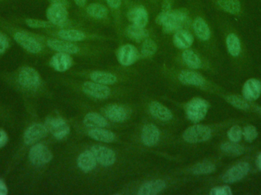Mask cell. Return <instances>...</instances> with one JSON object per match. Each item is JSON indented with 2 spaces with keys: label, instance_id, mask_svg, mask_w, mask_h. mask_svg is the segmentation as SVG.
<instances>
[{
  "label": "cell",
  "instance_id": "obj_1",
  "mask_svg": "<svg viewBox=\"0 0 261 195\" xmlns=\"http://www.w3.org/2000/svg\"><path fill=\"white\" fill-rule=\"evenodd\" d=\"M156 24L162 27L167 34H174L180 29H187L192 24L190 13L186 9H172L170 12H161L156 18Z\"/></svg>",
  "mask_w": 261,
  "mask_h": 195
},
{
  "label": "cell",
  "instance_id": "obj_2",
  "mask_svg": "<svg viewBox=\"0 0 261 195\" xmlns=\"http://www.w3.org/2000/svg\"><path fill=\"white\" fill-rule=\"evenodd\" d=\"M46 16L49 22L54 26L64 27L68 21L69 18L67 1L51 3L47 8Z\"/></svg>",
  "mask_w": 261,
  "mask_h": 195
},
{
  "label": "cell",
  "instance_id": "obj_3",
  "mask_svg": "<svg viewBox=\"0 0 261 195\" xmlns=\"http://www.w3.org/2000/svg\"><path fill=\"white\" fill-rule=\"evenodd\" d=\"M210 104L208 101L200 98H195L186 105L185 112L187 118L193 123L202 121L206 116Z\"/></svg>",
  "mask_w": 261,
  "mask_h": 195
},
{
  "label": "cell",
  "instance_id": "obj_4",
  "mask_svg": "<svg viewBox=\"0 0 261 195\" xmlns=\"http://www.w3.org/2000/svg\"><path fill=\"white\" fill-rule=\"evenodd\" d=\"M212 136L210 127L202 124H195L188 127L182 133V138L190 144H198L208 141Z\"/></svg>",
  "mask_w": 261,
  "mask_h": 195
},
{
  "label": "cell",
  "instance_id": "obj_5",
  "mask_svg": "<svg viewBox=\"0 0 261 195\" xmlns=\"http://www.w3.org/2000/svg\"><path fill=\"white\" fill-rule=\"evenodd\" d=\"M13 38L15 42L18 43L21 47L29 53L37 54L42 50L41 42L31 34L23 31H17L13 34Z\"/></svg>",
  "mask_w": 261,
  "mask_h": 195
},
{
  "label": "cell",
  "instance_id": "obj_6",
  "mask_svg": "<svg viewBox=\"0 0 261 195\" xmlns=\"http://www.w3.org/2000/svg\"><path fill=\"white\" fill-rule=\"evenodd\" d=\"M213 6L228 15L239 16L245 11V0H210Z\"/></svg>",
  "mask_w": 261,
  "mask_h": 195
},
{
  "label": "cell",
  "instance_id": "obj_7",
  "mask_svg": "<svg viewBox=\"0 0 261 195\" xmlns=\"http://www.w3.org/2000/svg\"><path fill=\"white\" fill-rule=\"evenodd\" d=\"M29 160L34 165L41 166L49 163L53 159L50 150L42 144L34 145L29 154Z\"/></svg>",
  "mask_w": 261,
  "mask_h": 195
},
{
  "label": "cell",
  "instance_id": "obj_8",
  "mask_svg": "<svg viewBox=\"0 0 261 195\" xmlns=\"http://www.w3.org/2000/svg\"><path fill=\"white\" fill-rule=\"evenodd\" d=\"M18 83L26 90H36L41 84L39 73L32 67H23L18 77Z\"/></svg>",
  "mask_w": 261,
  "mask_h": 195
},
{
  "label": "cell",
  "instance_id": "obj_9",
  "mask_svg": "<svg viewBox=\"0 0 261 195\" xmlns=\"http://www.w3.org/2000/svg\"><path fill=\"white\" fill-rule=\"evenodd\" d=\"M44 125L58 141L64 139L70 133V127L65 120L61 118H48Z\"/></svg>",
  "mask_w": 261,
  "mask_h": 195
},
{
  "label": "cell",
  "instance_id": "obj_10",
  "mask_svg": "<svg viewBox=\"0 0 261 195\" xmlns=\"http://www.w3.org/2000/svg\"><path fill=\"white\" fill-rule=\"evenodd\" d=\"M90 151L96 158V162L103 167H110L114 165L116 160L115 152L108 147L101 145H94Z\"/></svg>",
  "mask_w": 261,
  "mask_h": 195
},
{
  "label": "cell",
  "instance_id": "obj_11",
  "mask_svg": "<svg viewBox=\"0 0 261 195\" xmlns=\"http://www.w3.org/2000/svg\"><path fill=\"white\" fill-rule=\"evenodd\" d=\"M127 18L130 24L139 27H146L149 21V14L145 6L143 5H135L130 6L127 12Z\"/></svg>",
  "mask_w": 261,
  "mask_h": 195
},
{
  "label": "cell",
  "instance_id": "obj_12",
  "mask_svg": "<svg viewBox=\"0 0 261 195\" xmlns=\"http://www.w3.org/2000/svg\"><path fill=\"white\" fill-rule=\"evenodd\" d=\"M140 53L138 49L133 44H124L122 47H119L117 52L118 61L125 67H129L135 64L138 58Z\"/></svg>",
  "mask_w": 261,
  "mask_h": 195
},
{
  "label": "cell",
  "instance_id": "obj_13",
  "mask_svg": "<svg viewBox=\"0 0 261 195\" xmlns=\"http://www.w3.org/2000/svg\"><path fill=\"white\" fill-rule=\"evenodd\" d=\"M249 171L250 165L248 162H239L229 169L225 173L222 179L226 183H234V182L242 180L248 174Z\"/></svg>",
  "mask_w": 261,
  "mask_h": 195
},
{
  "label": "cell",
  "instance_id": "obj_14",
  "mask_svg": "<svg viewBox=\"0 0 261 195\" xmlns=\"http://www.w3.org/2000/svg\"><path fill=\"white\" fill-rule=\"evenodd\" d=\"M83 91L90 97L96 99H106L111 94V90L107 86L95 82H86L83 85Z\"/></svg>",
  "mask_w": 261,
  "mask_h": 195
},
{
  "label": "cell",
  "instance_id": "obj_15",
  "mask_svg": "<svg viewBox=\"0 0 261 195\" xmlns=\"http://www.w3.org/2000/svg\"><path fill=\"white\" fill-rule=\"evenodd\" d=\"M48 133L46 126L41 124H34L25 130L24 133V142L27 145L36 144L40 140L45 137Z\"/></svg>",
  "mask_w": 261,
  "mask_h": 195
},
{
  "label": "cell",
  "instance_id": "obj_16",
  "mask_svg": "<svg viewBox=\"0 0 261 195\" xmlns=\"http://www.w3.org/2000/svg\"><path fill=\"white\" fill-rule=\"evenodd\" d=\"M192 27L195 35L200 41H208L212 38L210 24L202 15H197L192 21Z\"/></svg>",
  "mask_w": 261,
  "mask_h": 195
},
{
  "label": "cell",
  "instance_id": "obj_17",
  "mask_svg": "<svg viewBox=\"0 0 261 195\" xmlns=\"http://www.w3.org/2000/svg\"><path fill=\"white\" fill-rule=\"evenodd\" d=\"M47 45L49 48L58 53H64L67 54H76L79 53L80 47L73 42L64 41L61 39H48Z\"/></svg>",
  "mask_w": 261,
  "mask_h": 195
},
{
  "label": "cell",
  "instance_id": "obj_18",
  "mask_svg": "<svg viewBox=\"0 0 261 195\" xmlns=\"http://www.w3.org/2000/svg\"><path fill=\"white\" fill-rule=\"evenodd\" d=\"M141 141L147 147L156 145L161 137L159 128L154 124H147L143 127L141 131Z\"/></svg>",
  "mask_w": 261,
  "mask_h": 195
},
{
  "label": "cell",
  "instance_id": "obj_19",
  "mask_svg": "<svg viewBox=\"0 0 261 195\" xmlns=\"http://www.w3.org/2000/svg\"><path fill=\"white\" fill-rule=\"evenodd\" d=\"M194 41V37L187 29H180L173 35V42L175 47L181 50L190 48Z\"/></svg>",
  "mask_w": 261,
  "mask_h": 195
},
{
  "label": "cell",
  "instance_id": "obj_20",
  "mask_svg": "<svg viewBox=\"0 0 261 195\" xmlns=\"http://www.w3.org/2000/svg\"><path fill=\"white\" fill-rule=\"evenodd\" d=\"M149 112L153 118L168 122L173 119V114L168 107L158 101H152L149 105Z\"/></svg>",
  "mask_w": 261,
  "mask_h": 195
},
{
  "label": "cell",
  "instance_id": "obj_21",
  "mask_svg": "<svg viewBox=\"0 0 261 195\" xmlns=\"http://www.w3.org/2000/svg\"><path fill=\"white\" fill-rule=\"evenodd\" d=\"M86 13L90 18L95 20H105L108 18L110 9L105 5L99 3H93L87 5Z\"/></svg>",
  "mask_w": 261,
  "mask_h": 195
},
{
  "label": "cell",
  "instance_id": "obj_22",
  "mask_svg": "<svg viewBox=\"0 0 261 195\" xmlns=\"http://www.w3.org/2000/svg\"><path fill=\"white\" fill-rule=\"evenodd\" d=\"M243 97L248 101H254L260 97L261 94V82L258 79H248L243 87Z\"/></svg>",
  "mask_w": 261,
  "mask_h": 195
},
{
  "label": "cell",
  "instance_id": "obj_23",
  "mask_svg": "<svg viewBox=\"0 0 261 195\" xmlns=\"http://www.w3.org/2000/svg\"><path fill=\"white\" fill-rule=\"evenodd\" d=\"M50 64L56 71L63 73V72L67 71L71 67L73 60L70 54L58 53L52 57Z\"/></svg>",
  "mask_w": 261,
  "mask_h": 195
},
{
  "label": "cell",
  "instance_id": "obj_24",
  "mask_svg": "<svg viewBox=\"0 0 261 195\" xmlns=\"http://www.w3.org/2000/svg\"><path fill=\"white\" fill-rule=\"evenodd\" d=\"M105 115L108 119L115 123H122L126 121L128 112L125 107L119 104H111L106 108Z\"/></svg>",
  "mask_w": 261,
  "mask_h": 195
},
{
  "label": "cell",
  "instance_id": "obj_25",
  "mask_svg": "<svg viewBox=\"0 0 261 195\" xmlns=\"http://www.w3.org/2000/svg\"><path fill=\"white\" fill-rule=\"evenodd\" d=\"M179 80L184 85L193 86V87H203L205 84L203 76L196 72L190 71V70H184L181 72L179 75Z\"/></svg>",
  "mask_w": 261,
  "mask_h": 195
},
{
  "label": "cell",
  "instance_id": "obj_26",
  "mask_svg": "<svg viewBox=\"0 0 261 195\" xmlns=\"http://www.w3.org/2000/svg\"><path fill=\"white\" fill-rule=\"evenodd\" d=\"M167 185L164 180L156 179L145 182L140 187L138 191V195H156L165 189Z\"/></svg>",
  "mask_w": 261,
  "mask_h": 195
},
{
  "label": "cell",
  "instance_id": "obj_27",
  "mask_svg": "<svg viewBox=\"0 0 261 195\" xmlns=\"http://www.w3.org/2000/svg\"><path fill=\"white\" fill-rule=\"evenodd\" d=\"M225 44L230 55L237 58L242 51V44L240 37L234 32H228L225 38Z\"/></svg>",
  "mask_w": 261,
  "mask_h": 195
},
{
  "label": "cell",
  "instance_id": "obj_28",
  "mask_svg": "<svg viewBox=\"0 0 261 195\" xmlns=\"http://www.w3.org/2000/svg\"><path fill=\"white\" fill-rule=\"evenodd\" d=\"M96 158L91 151H84L77 158V165L84 173H90L96 166Z\"/></svg>",
  "mask_w": 261,
  "mask_h": 195
},
{
  "label": "cell",
  "instance_id": "obj_29",
  "mask_svg": "<svg viewBox=\"0 0 261 195\" xmlns=\"http://www.w3.org/2000/svg\"><path fill=\"white\" fill-rule=\"evenodd\" d=\"M58 38L70 42H80L87 39V35L85 32L77 29H61L57 33Z\"/></svg>",
  "mask_w": 261,
  "mask_h": 195
},
{
  "label": "cell",
  "instance_id": "obj_30",
  "mask_svg": "<svg viewBox=\"0 0 261 195\" xmlns=\"http://www.w3.org/2000/svg\"><path fill=\"white\" fill-rule=\"evenodd\" d=\"M89 136L94 141L110 144L116 139V134L110 130L104 128L91 129L88 132Z\"/></svg>",
  "mask_w": 261,
  "mask_h": 195
},
{
  "label": "cell",
  "instance_id": "obj_31",
  "mask_svg": "<svg viewBox=\"0 0 261 195\" xmlns=\"http://www.w3.org/2000/svg\"><path fill=\"white\" fill-rule=\"evenodd\" d=\"M125 32V35L135 42H143L146 38H149L148 31L145 27H139L133 24H129Z\"/></svg>",
  "mask_w": 261,
  "mask_h": 195
},
{
  "label": "cell",
  "instance_id": "obj_32",
  "mask_svg": "<svg viewBox=\"0 0 261 195\" xmlns=\"http://www.w3.org/2000/svg\"><path fill=\"white\" fill-rule=\"evenodd\" d=\"M84 125L89 128H104L108 125L106 118L96 112H90L84 119Z\"/></svg>",
  "mask_w": 261,
  "mask_h": 195
},
{
  "label": "cell",
  "instance_id": "obj_33",
  "mask_svg": "<svg viewBox=\"0 0 261 195\" xmlns=\"http://www.w3.org/2000/svg\"><path fill=\"white\" fill-rule=\"evenodd\" d=\"M182 59L184 64L191 69H199L202 67V60L199 55L191 49H186L182 53Z\"/></svg>",
  "mask_w": 261,
  "mask_h": 195
},
{
  "label": "cell",
  "instance_id": "obj_34",
  "mask_svg": "<svg viewBox=\"0 0 261 195\" xmlns=\"http://www.w3.org/2000/svg\"><path fill=\"white\" fill-rule=\"evenodd\" d=\"M90 79L93 82L105 86L113 85L117 82L116 75L104 71L93 72L90 75Z\"/></svg>",
  "mask_w": 261,
  "mask_h": 195
},
{
  "label": "cell",
  "instance_id": "obj_35",
  "mask_svg": "<svg viewBox=\"0 0 261 195\" xmlns=\"http://www.w3.org/2000/svg\"><path fill=\"white\" fill-rule=\"evenodd\" d=\"M158 50V44L151 38H147L142 42L141 48V54L144 58H150L156 53Z\"/></svg>",
  "mask_w": 261,
  "mask_h": 195
},
{
  "label": "cell",
  "instance_id": "obj_36",
  "mask_svg": "<svg viewBox=\"0 0 261 195\" xmlns=\"http://www.w3.org/2000/svg\"><path fill=\"white\" fill-rule=\"evenodd\" d=\"M221 149L224 153L230 156H240L243 154L245 149L242 146L237 144V143L226 142L221 146Z\"/></svg>",
  "mask_w": 261,
  "mask_h": 195
},
{
  "label": "cell",
  "instance_id": "obj_37",
  "mask_svg": "<svg viewBox=\"0 0 261 195\" xmlns=\"http://www.w3.org/2000/svg\"><path fill=\"white\" fill-rule=\"evenodd\" d=\"M216 170L214 164L210 162H200L196 164L192 169V173L195 175H207L213 173Z\"/></svg>",
  "mask_w": 261,
  "mask_h": 195
},
{
  "label": "cell",
  "instance_id": "obj_38",
  "mask_svg": "<svg viewBox=\"0 0 261 195\" xmlns=\"http://www.w3.org/2000/svg\"><path fill=\"white\" fill-rule=\"evenodd\" d=\"M24 22L29 27H32V29H50V27H55L48 21L35 19V18H26Z\"/></svg>",
  "mask_w": 261,
  "mask_h": 195
},
{
  "label": "cell",
  "instance_id": "obj_39",
  "mask_svg": "<svg viewBox=\"0 0 261 195\" xmlns=\"http://www.w3.org/2000/svg\"><path fill=\"white\" fill-rule=\"evenodd\" d=\"M228 102L231 105L234 106L237 108L242 109V110H247L249 108V104H248L245 98L239 97V96H231L227 98Z\"/></svg>",
  "mask_w": 261,
  "mask_h": 195
},
{
  "label": "cell",
  "instance_id": "obj_40",
  "mask_svg": "<svg viewBox=\"0 0 261 195\" xmlns=\"http://www.w3.org/2000/svg\"><path fill=\"white\" fill-rule=\"evenodd\" d=\"M243 136V130L239 126H233L228 132V136L231 142L239 143Z\"/></svg>",
  "mask_w": 261,
  "mask_h": 195
},
{
  "label": "cell",
  "instance_id": "obj_41",
  "mask_svg": "<svg viewBox=\"0 0 261 195\" xmlns=\"http://www.w3.org/2000/svg\"><path fill=\"white\" fill-rule=\"evenodd\" d=\"M257 129L254 126H247L244 128L243 136L248 142H252L257 137Z\"/></svg>",
  "mask_w": 261,
  "mask_h": 195
},
{
  "label": "cell",
  "instance_id": "obj_42",
  "mask_svg": "<svg viewBox=\"0 0 261 195\" xmlns=\"http://www.w3.org/2000/svg\"><path fill=\"white\" fill-rule=\"evenodd\" d=\"M122 2H123V0H106L109 9L113 13L117 14V15L120 14Z\"/></svg>",
  "mask_w": 261,
  "mask_h": 195
},
{
  "label": "cell",
  "instance_id": "obj_43",
  "mask_svg": "<svg viewBox=\"0 0 261 195\" xmlns=\"http://www.w3.org/2000/svg\"><path fill=\"white\" fill-rule=\"evenodd\" d=\"M210 194L212 195H231L232 191L230 187L225 185V186L216 187V188H213L210 191Z\"/></svg>",
  "mask_w": 261,
  "mask_h": 195
},
{
  "label": "cell",
  "instance_id": "obj_44",
  "mask_svg": "<svg viewBox=\"0 0 261 195\" xmlns=\"http://www.w3.org/2000/svg\"><path fill=\"white\" fill-rule=\"evenodd\" d=\"M9 47V41L7 36L0 32V55L4 53Z\"/></svg>",
  "mask_w": 261,
  "mask_h": 195
},
{
  "label": "cell",
  "instance_id": "obj_45",
  "mask_svg": "<svg viewBox=\"0 0 261 195\" xmlns=\"http://www.w3.org/2000/svg\"><path fill=\"white\" fill-rule=\"evenodd\" d=\"M174 0H162L161 2V12H170L173 9Z\"/></svg>",
  "mask_w": 261,
  "mask_h": 195
},
{
  "label": "cell",
  "instance_id": "obj_46",
  "mask_svg": "<svg viewBox=\"0 0 261 195\" xmlns=\"http://www.w3.org/2000/svg\"><path fill=\"white\" fill-rule=\"evenodd\" d=\"M8 140H9V138H8L7 133L4 130L0 129V149L3 148V147L6 145Z\"/></svg>",
  "mask_w": 261,
  "mask_h": 195
},
{
  "label": "cell",
  "instance_id": "obj_47",
  "mask_svg": "<svg viewBox=\"0 0 261 195\" xmlns=\"http://www.w3.org/2000/svg\"><path fill=\"white\" fill-rule=\"evenodd\" d=\"M8 194V188L5 182L0 179V195H6Z\"/></svg>",
  "mask_w": 261,
  "mask_h": 195
},
{
  "label": "cell",
  "instance_id": "obj_48",
  "mask_svg": "<svg viewBox=\"0 0 261 195\" xmlns=\"http://www.w3.org/2000/svg\"><path fill=\"white\" fill-rule=\"evenodd\" d=\"M76 6L80 8H84L87 6V0H73Z\"/></svg>",
  "mask_w": 261,
  "mask_h": 195
},
{
  "label": "cell",
  "instance_id": "obj_49",
  "mask_svg": "<svg viewBox=\"0 0 261 195\" xmlns=\"http://www.w3.org/2000/svg\"><path fill=\"white\" fill-rule=\"evenodd\" d=\"M257 162V166L261 170V153L257 156V162Z\"/></svg>",
  "mask_w": 261,
  "mask_h": 195
},
{
  "label": "cell",
  "instance_id": "obj_50",
  "mask_svg": "<svg viewBox=\"0 0 261 195\" xmlns=\"http://www.w3.org/2000/svg\"><path fill=\"white\" fill-rule=\"evenodd\" d=\"M148 1H150L152 4L156 5L158 3H159L160 0H148Z\"/></svg>",
  "mask_w": 261,
  "mask_h": 195
},
{
  "label": "cell",
  "instance_id": "obj_51",
  "mask_svg": "<svg viewBox=\"0 0 261 195\" xmlns=\"http://www.w3.org/2000/svg\"><path fill=\"white\" fill-rule=\"evenodd\" d=\"M49 1L51 2V3H56V2H65L67 0H49Z\"/></svg>",
  "mask_w": 261,
  "mask_h": 195
},
{
  "label": "cell",
  "instance_id": "obj_52",
  "mask_svg": "<svg viewBox=\"0 0 261 195\" xmlns=\"http://www.w3.org/2000/svg\"><path fill=\"white\" fill-rule=\"evenodd\" d=\"M124 1H125V3H128V0H124Z\"/></svg>",
  "mask_w": 261,
  "mask_h": 195
},
{
  "label": "cell",
  "instance_id": "obj_53",
  "mask_svg": "<svg viewBox=\"0 0 261 195\" xmlns=\"http://www.w3.org/2000/svg\"><path fill=\"white\" fill-rule=\"evenodd\" d=\"M259 109V112H260V113L261 114V108H258Z\"/></svg>",
  "mask_w": 261,
  "mask_h": 195
},
{
  "label": "cell",
  "instance_id": "obj_54",
  "mask_svg": "<svg viewBox=\"0 0 261 195\" xmlns=\"http://www.w3.org/2000/svg\"><path fill=\"white\" fill-rule=\"evenodd\" d=\"M0 1H2V0H0Z\"/></svg>",
  "mask_w": 261,
  "mask_h": 195
}]
</instances>
